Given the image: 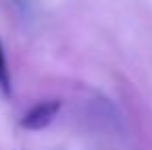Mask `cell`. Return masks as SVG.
<instances>
[{
  "label": "cell",
  "mask_w": 152,
  "mask_h": 150,
  "mask_svg": "<svg viewBox=\"0 0 152 150\" xmlns=\"http://www.w3.org/2000/svg\"><path fill=\"white\" fill-rule=\"evenodd\" d=\"M62 109V103L58 99H48V101H41L37 105H33L25 115L21 117L19 125L23 130H29V132H39V130H45L48 125L58 117Z\"/></svg>",
  "instance_id": "6da1fadb"
},
{
  "label": "cell",
  "mask_w": 152,
  "mask_h": 150,
  "mask_svg": "<svg viewBox=\"0 0 152 150\" xmlns=\"http://www.w3.org/2000/svg\"><path fill=\"white\" fill-rule=\"evenodd\" d=\"M0 91L4 97L12 95V78H10V68H8V60H6L2 39H0Z\"/></svg>",
  "instance_id": "7a4b0ae2"
}]
</instances>
